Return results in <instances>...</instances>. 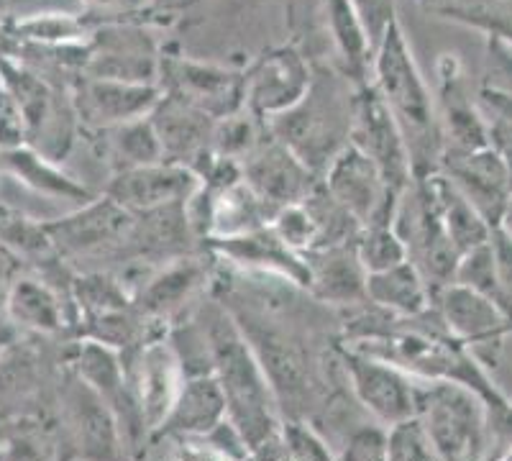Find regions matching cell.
<instances>
[{
    "mask_svg": "<svg viewBox=\"0 0 512 461\" xmlns=\"http://www.w3.org/2000/svg\"><path fill=\"white\" fill-rule=\"evenodd\" d=\"M210 349V372L226 397L228 421L239 428L251 456L280 433L282 405L267 367L231 310L208 305L198 316Z\"/></svg>",
    "mask_w": 512,
    "mask_h": 461,
    "instance_id": "6da1fadb",
    "label": "cell"
},
{
    "mask_svg": "<svg viewBox=\"0 0 512 461\" xmlns=\"http://www.w3.org/2000/svg\"><path fill=\"white\" fill-rule=\"evenodd\" d=\"M369 82L382 95L384 106L390 108L402 136L408 141L415 177L438 172L443 139L441 126H438L436 98L410 52L397 13L384 24L382 34H379Z\"/></svg>",
    "mask_w": 512,
    "mask_h": 461,
    "instance_id": "7a4b0ae2",
    "label": "cell"
},
{
    "mask_svg": "<svg viewBox=\"0 0 512 461\" xmlns=\"http://www.w3.org/2000/svg\"><path fill=\"white\" fill-rule=\"evenodd\" d=\"M354 95L356 85L344 72H313L305 98L267 121V126L310 170L323 177L331 159L351 141Z\"/></svg>",
    "mask_w": 512,
    "mask_h": 461,
    "instance_id": "3957f363",
    "label": "cell"
},
{
    "mask_svg": "<svg viewBox=\"0 0 512 461\" xmlns=\"http://www.w3.org/2000/svg\"><path fill=\"white\" fill-rule=\"evenodd\" d=\"M433 438L438 459L474 461L489 459V405L472 387L451 380H423L418 413Z\"/></svg>",
    "mask_w": 512,
    "mask_h": 461,
    "instance_id": "277c9868",
    "label": "cell"
},
{
    "mask_svg": "<svg viewBox=\"0 0 512 461\" xmlns=\"http://www.w3.org/2000/svg\"><path fill=\"white\" fill-rule=\"evenodd\" d=\"M338 354H341V364L346 369L356 403L367 410L374 421L392 426L418 413L423 380H418L415 374L359 346H344Z\"/></svg>",
    "mask_w": 512,
    "mask_h": 461,
    "instance_id": "5b68a950",
    "label": "cell"
},
{
    "mask_svg": "<svg viewBox=\"0 0 512 461\" xmlns=\"http://www.w3.org/2000/svg\"><path fill=\"white\" fill-rule=\"evenodd\" d=\"M349 144H354L377 164L384 182L390 185L397 198H402V193L415 182L408 141H405L395 116L390 113V108L384 106L382 95L374 90L372 82L356 88Z\"/></svg>",
    "mask_w": 512,
    "mask_h": 461,
    "instance_id": "8992f818",
    "label": "cell"
},
{
    "mask_svg": "<svg viewBox=\"0 0 512 461\" xmlns=\"http://www.w3.org/2000/svg\"><path fill=\"white\" fill-rule=\"evenodd\" d=\"M136 213L108 195H95L70 216L44 223L54 251L62 259L95 257L103 251H123L131 241Z\"/></svg>",
    "mask_w": 512,
    "mask_h": 461,
    "instance_id": "52a82bcc",
    "label": "cell"
},
{
    "mask_svg": "<svg viewBox=\"0 0 512 461\" xmlns=\"http://www.w3.org/2000/svg\"><path fill=\"white\" fill-rule=\"evenodd\" d=\"M436 308L454 339L472 351L484 367H497L505 339L512 333V318L495 300L451 282L436 292Z\"/></svg>",
    "mask_w": 512,
    "mask_h": 461,
    "instance_id": "ba28073f",
    "label": "cell"
},
{
    "mask_svg": "<svg viewBox=\"0 0 512 461\" xmlns=\"http://www.w3.org/2000/svg\"><path fill=\"white\" fill-rule=\"evenodd\" d=\"M159 88L190 106L200 108L216 121L246 108L244 72L208 65L182 54H162L159 62Z\"/></svg>",
    "mask_w": 512,
    "mask_h": 461,
    "instance_id": "9c48e42d",
    "label": "cell"
},
{
    "mask_svg": "<svg viewBox=\"0 0 512 461\" xmlns=\"http://www.w3.org/2000/svg\"><path fill=\"white\" fill-rule=\"evenodd\" d=\"M162 54L139 24L111 16L90 34L88 62L82 75L128 82H157Z\"/></svg>",
    "mask_w": 512,
    "mask_h": 461,
    "instance_id": "30bf717a",
    "label": "cell"
},
{
    "mask_svg": "<svg viewBox=\"0 0 512 461\" xmlns=\"http://www.w3.org/2000/svg\"><path fill=\"white\" fill-rule=\"evenodd\" d=\"M323 185L344 211H349L364 226L372 223H392L395 208L400 203L382 172L367 154L346 144L323 172Z\"/></svg>",
    "mask_w": 512,
    "mask_h": 461,
    "instance_id": "8fae6325",
    "label": "cell"
},
{
    "mask_svg": "<svg viewBox=\"0 0 512 461\" xmlns=\"http://www.w3.org/2000/svg\"><path fill=\"white\" fill-rule=\"evenodd\" d=\"M313 82V67L295 47H274L244 70L246 108L262 121L290 111L305 98Z\"/></svg>",
    "mask_w": 512,
    "mask_h": 461,
    "instance_id": "7c38bea8",
    "label": "cell"
},
{
    "mask_svg": "<svg viewBox=\"0 0 512 461\" xmlns=\"http://www.w3.org/2000/svg\"><path fill=\"white\" fill-rule=\"evenodd\" d=\"M77 121L88 134L118 123L146 118L162 98L157 82H128L111 77H75L70 88Z\"/></svg>",
    "mask_w": 512,
    "mask_h": 461,
    "instance_id": "4fadbf2b",
    "label": "cell"
},
{
    "mask_svg": "<svg viewBox=\"0 0 512 461\" xmlns=\"http://www.w3.org/2000/svg\"><path fill=\"white\" fill-rule=\"evenodd\" d=\"M436 72V111L443 152H472L489 146L487 113L479 95L474 98L459 59L454 54H443Z\"/></svg>",
    "mask_w": 512,
    "mask_h": 461,
    "instance_id": "5bb4252c",
    "label": "cell"
},
{
    "mask_svg": "<svg viewBox=\"0 0 512 461\" xmlns=\"http://www.w3.org/2000/svg\"><path fill=\"white\" fill-rule=\"evenodd\" d=\"M241 172H244V180L277 211L285 205L305 203L323 182V177L310 170L308 164L297 157L290 146L282 144L272 131L241 162Z\"/></svg>",
    "mask_w": 512,
    "mask_h": 461,
    "instance_id": "9a60e30c",
    "label": "cell"
},
{
    "mask_svg": "<svg viewBox=\"0 0 512 461\" xmlns=\"http://www.w3.org/2000/svg\"><path fill=\"white\" fill-rule=\"evenodd\" d=\"M198 185V172L185 167V164L162 159V162L113 172L111 182L105 185V195L136 216H141V213L185 205L190 195L198 190Z\"/></svg>",
    "mask_w": 512,
    "mask_h": 461,
    "instance_id": "2e32d148",
    "label": "cell"
},
{
    "mask_svg": "<svg viewBox=\"0 0 512 461\" xmlns=\"http://www.w3.org/2000/svg\"><path fill=\"white\" fill-rule=\"evenodd\" d=\"M205 249H208L210 257L231 262L233 267L251 269V272H259V275H277L282 280L292 282V285L308 290V259H305V254L292 249L274 231L272 223L254 228V231H246V234L205 239Z\"/></svg>",
    "mask_w": 512,
    "mask_h": 461,
    "instance_id": "e0dca14e",
    "label": "cell"
},
{
    "mask_svg": "<svg viewBox=\"0 0 512 461\" xmlns=\"http://www.w3.org/2000/svg\"><path fill=\"white\" fill-rule=\"evenodd\" d=\"M438 172L459 187L492 228L500 226L512 200L507 167L492 144L472 152H443Z\"/></svg>",
    "mask_w": 512,
    "mask_h": 461,
    "instance_id": "ac0fdd59",
    "label": "cell"
},
{
    "mask_svg": "<svg viewBox=\"0 0 512 461\" xmlns=\"http://www.w3.org/2000/svg\"><path fill=\"white\" fill-rule=\"evenodd\" d=\"M149 118L167 162L185 164L190 170L200 172V167L213 157V134L218 121L200 108L175 95L162 93Z\"/></svg>",
    "mask_w": 512,
    "mask_h": 461,
    "instance_id": "d6986e66",
    "label": "cell"
},
{
    "mask_svg": "<svg viewBox=\"0 0 512 461\" xmlns=\"http://www.w3.org/2000/svg\"><path fill=\"white\" fill-rule=\"evenodd\" d=\"M228 418L226 397L218 385L213 372H192L185 374L175 403L159 423L154 438H167V441H185V438H198L210 433L218 423Z\"/></svg>",
    "mask_w": 512,
    "mask_h": 461,
    "instance_id": "ffe728a7",
    "label": "cell"
},
{
    "mask_svg": "<svg viewBox=\"0 0 512 461\" xmlns=\"http://www.w3.org/2000/svg\"><path fill=\"white\" fill-rule=\"evenodd\" d=\"M305 259L310 267L308 292L315 298L344 308L367 303V269L361 267L354 244L313 249Z\"/></svg>",
    "mask_w": 512,
    "mask_h": 461,
    "instance_id": "44dd1931",
    "label": "cell"
},
{
    "mask_svg": "<svg viewBox=\"0 0 512 461\" xmlns=\"http://www.w3.org/2000/svg\"><path fill=\"white\" fill-rule=\"evenodd\" d=\"M205 280H208V267L203 259H169L164 269H159L152 280H146L134 292V305L146 321L164 323L175 316L177 310H182L187 300H192Z\"/></svg>",
    "mask_w": 512,
    "mask_h": 461,
    "instance_id": "7402d4cb",
    "label": "cell"
},
{
    "mask_svg": "<svg viewBox=\"0 0 512 461\" xmlns=\"http://www.w3.org/2000/svg\"><path fill=\"white\" fill-rule=\"evenodd\" d=\"M326 13L328 29L336 44L338 67L356 88L367 85L372 80L374 47H377V39L369 31L367 21L354 0H326Z\"/></svg>",
    "mask_w": 512,
    "mask_h": 461,
    "instance_id": "603a6c76",
    "label": "cell"
},
{
    "mask_svg": "<svg viewBox=\"0 0 512 461\" xmlns=\"http://www.w3.org/2000/svg\"><path fill=\"white\" fill-rule=\"evenodd\" d=\"M367 303L395 318H415L436 303L431 285L410 259L367 275Z\"/></svg>",
    "mask_w": 512,
    "mask_h": 461,
    "instance_id": "cb8c5ba5",
    "label": "cell"
},
{
    "mask_svg": "<svg viewBox=\"0 0 512 461\" xmlns=\"http://www.w3.org/2000/svg\"><path fill=\"white\" fill-rule=\"evenodd\" d=\"M415 180H420L428 187V193H431L433 203H436L438 216H441L443 226H446L448 239L454 241L459 254H466V251L477 249V246L487 244L492 239L495 228L484 221V216L474 208L472 200L466 198L443 172L415 177Z\"/></svg>",
    "mask_w": 512,
    "mask_h": 461,
    "instance_id": "d4e9b609",
    "label": "cell"
},
{
    "mask_svg": "<svg viewBox=\"0 0 512 461\" xmlns=\"http://www.w3.org/2000/svg\"><path fill=\"white\" fill-rule=\"evenodd\" d=\"M90 136H93L98 154L111 164L113 172L131 170V167L162 162L164 159L162 144H159V136L149 116L93 131Z\"/></svg>",
    "mask_w": 512,
    "mask_h": 461,
    "instance_id": "484cf974",
    "label": "cell"
},
{
    "mask_svg": "<svg viewBox=\"0 0 512 461\" xmlns=\"http://www.w3.org/2000/svg\"><path fill=\"white\" fill-rule=\"evenodd\" d=\"M6 310L16 326L31 328L41 333H57L67 326V308H64L62 290L36 277H24L13 282L11 290L6 292Z\"/></svg>",
    "mask_w": 512,
    "mask_h": 461,
    "instance_id": "4316f807",
    "label": "cell"
},
{
    "mask_svg": "<svg viewBox=\"0 0 512 461\" xmlns=\"http://www.w3.org/2000/svg\"><path fill=\"white\" fill-rule=\"evenodd\" d=\"M3 164H6V170L11 175H16L24 185H29L36 193L47 195V198L77 200V203H88V200L95 198L82 182L64 175L54 159L44 157L31 146H18V149L3 152Z\"/></svg>",
    "mask_w": 512,
    "mask_h": 461,
    "instance_id": "83f0119b",
    "label": "cell"
},
{
    "mask_svg": "<svg viewBox=\"0 0 512 461\" xmlns=\"http://www.w3.org/2000/svg\"><path fill=\"white\" fill-rule=\"evenodd\" d=\"M428 13L512 47V0H418Z\"/></svg>",
    "mask_w": 512,
    "mask_h": 461,
    "instance_id": "f1b7e54d",
    "label": "cell"
},
{
    "mask_svg": "<svg viewBox=\"0 0 512 461\" xmlns=\"http://www.w3.org/2000/svg\"><path fill=\"white\" fill-rule=\"evenodd\" d=\"M354 251L361 267L367 269V275L390 269L408 259V246L392 223H372L361 228L354 241Z\"/></svg>",
    "mask_w": 512,
    "mask_h": 461,
    "instance_id": "f546056e",
    "label": "cell"
},
{
    "mask_svg": "<svg viewBox=\"0 0 512 461\" xmlns=\"http://www.w3.org/2000/svg\"><path fill=\"white\" fill-rule=\"evenodd\" d=\"M438 451L418 415L387 426V461H433Z\"/></svg>",
    "mask_w": 512,
    "mask_h": 461,
    "instance_id": "4dcf8cb0",
    "label": "cell"
},
{
    "mask_svg": "<svg viewBox=\"0 0 512 461\" xmlns=\"http://www.w3.org/2000/svg\"><path fill=\"white\" fill-rule=\"evenodd\" d=\"M282 444H285L287 459L297 461H331L338 459L326 438L320 436L303 418H285L280 426Z\"/></svg>",
    "mask_w": 512,
    "mask_h": 461,
    "instance_id": "1f68e13d",
    "label": "cell"
},
{
    "mask_svg": "<svg viewBox=\"0 0 512 461\" xmlns=\"http://www.w3.org/2000/svg\"><path fill=\"white\" fill-rule=\"evenodd\" d=\"M272 226L274 231H277V234L292 246V249L300 251V254H308V251L315 246V236H318V231H315V221L313 216H310L308 205L305 203L285 205V208H280L277 216H274Z\"/></svg>",
    "mask_w": 512,
    "mask_h": 461,
    "instance_id": "d6a6232c",
    "label": "cell"
},
{
    "mask_svg": "<svg viewBox=\"0 0 512 461\" xmlns=\"http://www.w3.org/2000/svg\"><path fill=\"white\" fill-rule=\"evenodd\" d=\"M338 459L346 461H387V426L384 423H364L356 426L346 438L344 451Z\"/></svg>",
    "mask_w": 512,
    "mask_h": 461,
    "instance_id": "836d02e7",
    "label": "cell"
},
{
    "mask_svg": "<svg viewBox=\"0 0 512 461\" xmlns=\"http://www.w3.org/2000/svg\"><path fill=\"white\" fill-rule=\"evenodd\" d=\"M29 141V129H26V118L21 106H18L16 95L6 88V82L0 85V149H18L26 146Z\"/></svg>",
    "mask_w": 512,
    "mask_h": 461,
    "instance_id": "e575fe53",
    "label": "cell"
},
{
    "mask_svg": "<svg viewBox=\"0 0 512 461\" xmlns=\"http://www.w3.org/2000/svg\"><path fill=\"white\" fill-rule=\"evenodd\" d=\"M492 249H495L497 272H500L502 292H505V310L512 318V241L502 234L500 228L492 231Z\"/></svg>",
    "mask_w": 512,
    "mask_h": 461,
    "instance_id": "d590c367",
    "label": "cell"
},
{
    "mask_svg": "<svg viewBox=\"0 0 512 461\" xmlns=\"http://www.w3.org/2000/svg\"><path fill=\"white\" fill-rule=\"evenodd\" d=\"M477 95L487 118H497V121H505L512 126V93L492 88V85H482Z\"/></svg>",
    "mask_w": 512,
    "mask_h": 461,
    "instance_id": "8d00e7d4",
    "label": "cell"
},
{
    "mask_svg": "<svg viewBox=\"0 0 512 461\" xmlns=\"http://www.w3.org/2000/svg\"><path fill=\"white\" fill-rule=\"evenodd\" d=\"M354 3L356 8H359L361 16H364V21H367L374 39H379L384 24L395 16V3H392V0H354Z\"/></svg>",
    "mask_w": 512,
    "mask_h": 461,
    "instance_id": "74e56055",
    "label": "cell"
},
{
    "mask_svg": "<svg viewBox=\"0 0 512 461\" xmlns=\"http://www.w3.org/2000/svg\"><path fill=\"white\" fill-rule=\"evenodd\" d=\"M489 121V144L502 157L507 167V175H510L512 185V126L505 121H497V118H487Z\"/></svg>",
    "mask_w": 512,
    "mask_h": 461,
    "instance_id": "f35d334b",
    "label": "cell"
},
{
    "mask_svg": "<svg viewBox=\"0 0 512 461\" xmlns=\"http://www.w3.org/2000/svg\"><path fill=\"white\" fill-rule=\"evenodd\" d=\"M502 231V234L507 236V239L512 241V200H510V205H507V211H505V216H502V221H500V226H497Z\"/></svg>",
    "mask_w": 512,
    "mask_h": 461,
    "instance_id": "ab89813d",
    "label": "cell"
},
{
    "mask_svg": "<svg viewBox=\"0 0 512 461\" xmlns=\"http://www.w3.org/2000/svg\"><path fill=\"white\" fill-rule=\"evenodd\" d=\"M11 267H13V264H11V257H8V251L0 246V275H6Z\"/></svg>",
    "mask_w": 512,
    "mask_h": 461,
    "instance_id": "60d3db41",
    "label": "cell"
},
{
    "mask_svg": "<svg viewBox=\"0 0 512 461\" xmlns=\"http://www.w3.org/2000/svg\"><path fill=\"white\" fill-rule=\"evenodd\" d=\"M11 339H13V328L11 326H0V351L6 349V344Z\"/></svg>",
    "mask_w": 512,
    "mask_h": 461,
    "instance_id": "b9f144b4",
    "label": "cell"
},
{
    "mask_svg": "<svg viewBox=\"0 0 512 461\" xmlns=\"http://www.w3.org/2000/svg\"><path fill=\"white\" fill-rule=\"evenodd\" d=\"M6 308V290H3V285H0V310Z\"/></svg>",
    "mask_w": 512,
    "mask_h": 461,
    "instance_id": "7bdbcfd3",
    "label": "cell"
},
{
    "mask_svg": "<svg viewBox=\"0 0 512 461\" xmlns=\"http://www.w3.org/2000/svg\"><path fill=\"white\" fill-rule=\"evenodd\" d=\"M505 459H512V446H510V449H507V454H505Z\"/></svg>",
    "mask_w": 512,
    "mask_h": 461,
    "instance_id": "ee69618b",
    "label": "cell"
},
{
    "mask_svg": "<svg viewBox=\"0 0 512 461\" xmlns=\"http://www.w3.org/2000/svg\"><path fill=\"white\" fill-rule=\"evenodd\" d=\"M190 3H192V0H190Z\"/></svg>",
    "mask_w": 512,
    "mask_h": 461,
    "instance_id": "f6af8a7d",
    "label": "cell"
}]
</instances>
